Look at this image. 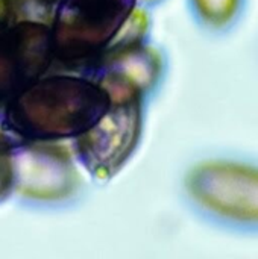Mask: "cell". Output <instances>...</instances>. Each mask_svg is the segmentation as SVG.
Masks as SVG:
<instances>
[{
    "instance_id": "cell-1",
    "label": "cell",
    "mask_w": 258,
    "mask_h": 259,
    "mask_svg": "<svg viewBox=\"0 0 258 259\" xmlns=\"http://www.w3.org/2000/svg\"><path fill=\"white\" fill-rule=\"evenodd\" d=\"M108 106V93L94 80L82 74H44L8 103L6 117L26 141H61L85 132Z\"/></svg>"
},
{
    "instance_id": "cell-4",
    "label": "cell",
    "mask_w": 258,
    "mask_h": 259,
    "mask_svg": "<svg viewBox=\"0 0 258 259\" xmlns=\"http://www.w3.org/2000/svg\"><path fill=\"white\" fill-rule=\"evenodd\" d=\"M135 8L137 0H58L50 20L53 59L67 70H82Z\"/></svg>"
},
{
    "instance_id": "cell-7",
    "label": "cell",
    "mask_w": 258,
    "mask_h": 259,
    "mask_svg": "<svg viewBox=\"0 0 258 259\" xmlns=\"http://www.w3.org/2000/svg\"><path fill=\"white\" fill-rule=\"evenodd\" d=\"M161 71L160 52L144 39H114L82 68V76L94 80L100 88L126 85L146 96L157 87Z\"/></svg>"
},
{
    "instance_id": "cell-8",
    "label": "cell",
    "mask_w": 258,
    "mask_h": 259,
    "mask_svg": "<svg viewBox=\"0 0 258 259\" xmlns=\"http://www.w3.org/2000/svg\"><path fill=\"white\" fill-rule=\"evenodd\" d=\"M195 17L211 32L233 29L246 6V0H190Z\"/></svg>"
},
{
    "instance_id": "cell-9",
    "label": "cell",
    "mask_w": 258,
    "mask_h": 259,
    "mask_svg": "<svg viewBox=\"0 0 258 259\" xmlns=\"http://www.w3.org/2000/svg\"><path fill=\"white\" fill-rule=\"evenodd\" d=\"M14 193V162L12 152L0 150V203Z\"/></svg>"
},
{
    "instance_id": "cell-12",
    "label": "cell",
    "mask_w": 258,
    "mask_h": 259,
    "mask_svg": "<svg viewBox=\"0 0 258 259\" xmlns=\"http://www.w3.org/2000/svg\"><path fill=\"white\" fill-rule=\"evenodd\" d=\"M141 2H144V3H151V2H155V0H141Z\"/></svg>"
},
{
    "instance_id": "cell-11",
    "label": "cell",
    "mask_w": 258,
    "mask_h": 259,
    "mask_svg": "<svg viewBox=\"0 0 258 259\" xmlns=\"http://www.w3.org/2000/svg\"><path fill=\"white\" fill-rule=\"evenodd\" d=\"M44 6H47L49 9H55V6H56V3H58V0H40Z\"/></svg>"
},
{
    "instance_id": "cell-6",
    "label": "cell",
    "mask_w": 258,
    "mask_h": 259,
    "mask_svg": "<svg viewBox=\"0 0 258 259\" xmlns=\"http://www.w3.org/2000/svg\"><path fill=\"white\" fill-rule=\"evenodd\" d=\"M14 191L38 202L68 197L79 185L73 152L58 141H21L12 150Z\"/></svg>"
},
{
    "instance_id": "cell-5",
    "label": "cell",
    "mask_w": 258,
    "mask_h": 259,
    "mask_svg": "<svg viewBox=\"0 0 258 259\" xmlns=\"http://www.w3.org/2000/svg\"><path fill=\"white\" fill-rule=\"evenodd\" d=\"M50 24L18 20L0 26V100L6 105L53 64Z\"/></svg>"
},
{
    "instance_id": "cell-2",
    "label": "cell",
    "mask_w": 258,
    "mask_h": 259,
    "mask_svg": "<svg viewBox=\"0 0 258 259\" xmlns=\"http://www.w3.org/2000/svg\"><path fill=\"white\" fill-rule=\"evenodd\" d=\"M192 205L214 225L258 235V162L242 158L207 159L187 173Z\"/></svg>"
},
{
    "instance_id": "cell-3",
    "label": "cell",
    "mask_w": 258,
    "mask_h": 259,
    "mask_svg": "<svg viewBox=\"0 0 258 259\" xmlns=\"http://www.w3.org/2000/svg\"><path fill=\"white\" fill-rule=\"evenodd\" d=\"M103 90L109 96L108 109L91 127L73 138L75 159L97 181H108L125 167L143 132L144 94L125 85Z\"/></svg>"
},
{
    "instance_id": "cell-10",
    "label": "cell",
    "mask_w": 258,
    "mask_h": 259,
    "mask_svg": "<svg viewBox=\"0 0 258 259\" xmlns=\"http://www.w3.org/2000/svg\"><path fill=\"white\" fill-rule=\"evenodd\" d=\"M11 23V8L8 0H0V26Z\"/></svg>"
}]
</instances>
